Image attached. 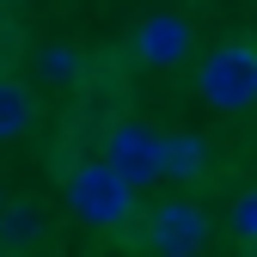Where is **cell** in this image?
<instances>
[{
	"mask_svg": "<svg viewBox=\"0 0 257 257\" xmlns=\"http://www.w3.org/2000/svg\"><path fill=\"white\" fill-rule=\"evenodd\" d=\"M196 92H202V104L208 110H251L257 104V43H220L202 55V68H196Z\"/></svg>",
	"mask_w": 257,
	"mask_h": 257,
	"instance_id": "6da1fadb",
	"label": "cell"
},
{
	"mask_svg": "<svg viewBox=\"0 0 257 257\" xmlns=\"http://www.w3.org/2000/svg\"><path fill=\"white\" fill-rule=\"evenodd\" d=\"M68 214L86 220V227H122V220L135 214V190H128L104 159L98 166H80L68 178Z\"/></svg>",
	"mask_w": 257,
	"mask_h": 257,
	"instance_id": "7a4b0ae2",
	"label": "cell"
},
{
	"mask_svg": "<svg viewBox=\"0 0 257 257\" xmlns=\"http://www.w3.org/2000/svg\"><path fill=\"white\" fill-rule=\"evenodd\" d=\"M104 166H110L128 190H147V184L159 178V128H147L141 116L110 122V135H104Z\"/></svg>",
	"mask_w": 257,
	"mask_h": 257,
	"instance_id": "3957f363",
	"label": "cell"
},
{
	"mask_svg": "<svg viewBox=\"0 0 257 257\" xmlns=\"http://www.w3.org/2000/svg\"><path fill=\"white\" fill-rule=\"evenodd\" d=\"M147 245L159 257H202V245H208V214L190 202V196L159 202L147 214Z\"/></svg>",
	"mask_w": 257,
	"mask_h": 257,
	"instance_id": "277c9868",
	"label": "cell"
},
{
	"mask_svg": "<svg viewBox=\"0 0 257 257\" xmlns=\"http://www.w3.org/2000/svg\"><path fill=\"white\" fill-rule=\"evenodd\" d=\"M128 49H135L141 68H178V61H190V49H196V31L178 13H147L135 25V37H128Z\"/></svg>",
	"mask_w": 257,
	"mask_h": 257,
	"instance_id": "5b68a950",
	"label": "cell"
},
{
	"mask_svg": "<svg viewBox=\"0 0 257 257\" xmlns=\"http://www.w3.org/2000/svg\"><path fill=\"white\" fill-rule=\"evenodd\" d=\"M202 172H208V147H202V135H190V128L159 135V178L190 184V178H202Z\"/></svg>",
	"mask_w": 257,
	"mask_h": 257,
	"instance_id": "8992f818",
	"label": "cell"
},
{
	"mask_svg": "<svg viewBox=\"0 0 257 257\" xmlns=\"http://www.w3.org/2000/svg\"><path fill=\"white\" fill-rule=\"evenodd\" d=\"M49 233V208L43 202H0V251H31Z\"/></svg>",
	"mask_w": 257,
	"mask_h": 257,
	"instance_id": "52a82bcc",
	"label": "cell"
},
{
	"mask_svg": "<svg viewBox=\"0 0 257 257\" xmlns=\"http://www.w3.org/2000/svg\"><path fill=\"white\" fill-rule=\"evenodd\" d=\"M31 68H37L43 86H74L80 68H86V55H80V43H43L37 55H31Z\"/></svg>",
	"mask_w": 257,
	"mask_h": 257,
	"instance_id": "ba28073f",
	"label": "cell"
},
{
	"mask_svg": "<svg viewBox=\"0 0 257 257\" xmlns=\"http://www.w3.org/2000/svg\"><path fill=\"white\" fill-rule=\"evenodd\" d=\"M31 116H37V104H31V92L19 80H0V141H19Z\"/></svg>",
	"mask_w": 257,
	"mask_h": 257,
	"instance_id": "9c48e42d",
	"label": "cell"
},
{
	"mask_svg": "<svg viewBox=\"0 0 257 257\" xmlns=\"http://www.w3.org/2000/svg\"><path fill=\"white\" fill-rule=\"evenodd\" d=\"M227 233L245 239V245H257V190H245V196L227 208Z\"/></svg>",
	"mask_w": 257,
	"mask_h": 257,
	"instance_id": "30bf717a",
	"label": "cell"
},
{
	"mask_svg": "<svg viewBox=\"0 0 257 257\" xmlns=\"http://www.w3.org/2000/svg\"><path fill=\"white\" fill-rule=\"evenodd\" d=\"M0 202H7V190H0Z\"/></svg>",
	"mask_w": 257,
	"mask_h": 257,
	"instance_id": "8fae6325",
	"label": "cell"
}]
</instances>
